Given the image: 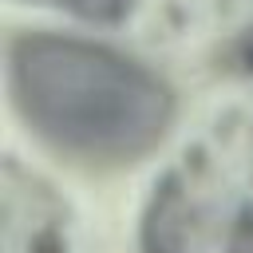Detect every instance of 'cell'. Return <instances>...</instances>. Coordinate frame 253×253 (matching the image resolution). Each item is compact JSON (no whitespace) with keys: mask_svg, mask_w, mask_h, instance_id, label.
<instances>
[{"mask_svg":"<svg viewBox=\"0 0 253 253\" xmlns=\"http://www.w3.org/2000/svg\"><path fill=\"white\" fill-rule=\"evenodd\" d=\"M241 63L253 71V36H249V40H245V47H241Z\"/></svg>","mask_w":253,"mask_h":253,"instance_id":"277c9868","label":"cell"},{"mask_svg":"<svg viewBox=\"0 0 253 253\" xmlns=\"http://www.w3.org/2000/svg\"><path fill=\"white\" fill-rule=\"evenodd\" d=\"M8 91L36 138L87 166L138 162L174 123V91L162 75L79 36L16 32Z\"/></svg>","mask_w":253,"mask_h":253,"instance_id":"6da1fadb","label":"cell"},{"mask_svg":"<svg viewBox=\"0 0 253 253\" xmlns=\"http://www.w3.org/2000/svg\"><path fill=\"white\" fill-rule=\"evenodd\" d=\"M233 237H237V241H253V202H245V206H241L237 225H233Z\"/></svg>","mask_w":253,"mask_h":253,"instance_id":"3957f363","label":"cell"},{"mask_svg":"<svg viewBox=\"0 0 253 253\" xmlns=\"http://www.w3.org/2000/svg\"><path fill=\"white\" fill-rule=\"evenodd\" d=\"M28 253H67V241L59 237V229H36L28 237Z\"/></svg>","mask_w":253,"mask_h":253,"instance_id":"7a4b0ae2","label":"cell"}]
</instances>
